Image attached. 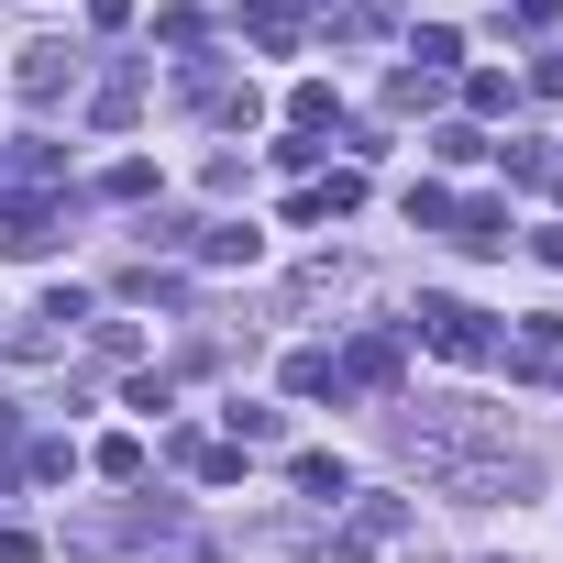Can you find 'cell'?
I'll return each instance as SVG.
<instances>
[{
  "instance_id": "6da1fadb",
  "label": "cell",
  "mask_w": 563,
  "mask_h": 563,
  "mask_svg": "<svg viewBox=\"0 0 563 563\" xmlns=\"http://www.w3.org/2000/svg\"><path fill=\"white\" fill-rule=\"evenodd\" d=\"M409 332H420L442 365H497V354H508V343L486 332V310H464V299H420V321H409Z\"/></svg>"
},
{
  "instance_id": "7a4b0ae2",
  "label": "cell",
  "mask_w": 563,
  "mask_h": 563,
  "mask_svg": "<svg viewBox=\"0 0 563 563\" xmlns=\"http://www.w3.org/2000/svg\"><path fill=\"white\" fill-rule=\"evenodd\" d=\"M398 530H409V497H365V508L343 519V541H332V552H343V563H365V552H387Z\"/></svg>"
},
{
  "instance_id": "3957f363",
  "label": "cell",
  "mask_w": 563,
  "mask_h": 563,
  "mask_svg": "<svg viewBox=\"0 0 563 563\" xmlns=\"http://www.w3.org/2000/svg\"><path fill=\"white\" fill-rule=\"evenodd\" d=\"M343 387H398V332H365L343 354Z\"/></svg>"
},
{
  "instance_id": "277c9868",
  "label": "cell",
  "mask_w": 563,
  "mask_h": 563,
  "mask_svg": "<svg viewBox=\"0 0 563 563\" xmlns=\"http://www.w3.org/2000/svg\"><path fill=\"white\" fill-rule=\"evenodd\" d=\"M288 486H299L310 508H343V497H354V475H343L332 453H299V464H288Z\"/></svg>"
},
{
  "instance_id": "5b68a950",
  "label": "cell",
  "mask_w": 563,
  "mask_h": 563,
  "mask_svg": "<svg viewBox=\"0 0 563 563\" xmlns=\"http://www.w3.org/2000/svg\"><path fill=\"white\" fill-rule=\"evenodd\" d=\"M45 243H56V221H45L34 199H23V210H0V254H45Z\"/></svg>"
},
{
  "instance_id": "8992f818",
  "label": "cell",
  "mask_w": 563,
  "mask_h": 563,
  "mask_svg": "<svg viewBox=\"0 0 563 563\" xmlns=\"http://www.w3.org/2000/svg\"><path fill=\"white\" fill-rule=\"evenodd\" d=\"M453 232H464L475 254H497V243H508V210H497V199H464V210H453Z\"/></svg>"
},
{
  "instance_id": "52a82bcc",
  "label": "cell",
  "mask_w": 563,
  "mask_h": 563,
  "mask_svg": "<svg viewBox=\"0 0 563 563\" xmlns=\"http://www.w3.org/2000/svg\"><path fill=\"white\" fill-rule=\"evenodd\" d=\"M199 254H210V265H254L265 243H254V221H210V232H199Z\"/></svg>"
},
{
  "instance_id": "ba28073f",
  "label": "cell",
  "mask_w": 563,
  "mask_h": 563,
  "mask_svg": "<svg viewBox=\"0 0 563 563\" xmlns=\"http://www.w3.org/2000/svg\"><path fill=\"white\" fill-rule=\"evenodd\" d=\"M288 398H343V365L332 354H288Z\"/></svg>"
},
{
  "instance_id": "9c48e42d",
  "label": "cell",
  "mask_w": 563,
  "mask_h": 563,
  "mask_svg": "<svg viewBox=\"0 0 563 563\" xmlns=\"http://www.w3.org/2000/svg\"><path fill=\"white\" fill-rule=\"evenodd\" d=\"M67 67H78L67 45H34V56H23V89H34V100H56V89H67Z\"/></svg>"
},
{
  "instance_id": "30bf717a",
  "label": "cell",
  "mask_w": 563,
  "mask_h": 563,
  "mask_svg": "<svg viewBox=\"0 0 563 563\" xmlns=\"http://www.w3.org/2000/svg\"><path fill=\"white\" fill-rule=\"evenodd\" d=\"M332 111H343V100H332V89H321V78H299V89H288V122H299V133H321V122H332Z\"/></svg>"
},
{
  "instance_id": "8fae6325",
  "label": "cell",
  "mask_w": 563,
  "mask_h": 563,
  "mask_svg": "<svg viewBox=\"0 0 563 563\" xmlns=\"http://www.w3.org/2000/svg\"><path fill=\"white\" fill-rule=\"evenodd\" d=\"M100 475H122V486H133V475H144V442H133V431H111V442H100Z\"/></svg>"
},
{
  "instance_id": "7c38bea8",
  "label": "cell",
  "mask_w": 563,
  "mask_h": 563,
  "mask_svg": "<svg viewBox=\"0 0 563 563\" xmlns=\"http://www.w3.org/2000/svg\"><path fill=\"white\" fill-rule=\"evenodd\" d=\"M530 89H541V100H563V56H541V67H530Z\"/></svg>"
},
{
  "instance_id": "4fadbf2b",
  "label": "cell",
  "mask_w": 563,
  "mask_h": 563,
  "mask_svg": "<svg viewBox=\"0 0 563 563\" xmlns=\"http://www.w3.org/2000/svg\"><path fill=\"white\" fill-rule=\"evenodd\" d=\"M541 265H563V232H541Z\"/></svg>"
}]
</instances>
